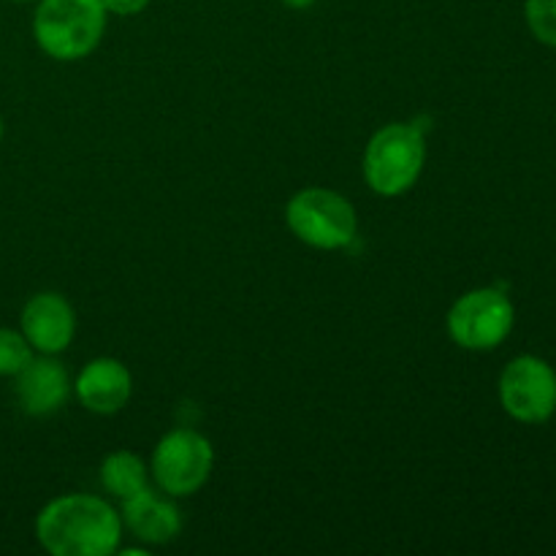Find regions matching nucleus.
<instances>
[{
  "instance_id": "obj_16",
  "label": "nucleus",
  "mask_w": 556,
  "mask_h": 556,
  "mask_svg": "<svg viewBox=\"0 0 556 556\" xmlns=\"http://www.w3.org/2000/svg\"><path fill=\"white\" fill-rule=\"evenodd\" d=\"M282 5H288V9H293V11H307V9H313L315 0H282Z\"/></svg>"
},
{
  "instance_id": "obj_3",
  "label": "nucleus",
  "mask_w": 556,
  "mask_h": 556,
  "mask_svg": "<svg viewBox=\"0 0 556 556\" xmlns=\"http://www.w3.org/2000/svg\"><path fill=\"white\" fill-rule=\"evenodd\" d=\"M109 11L101 0H36L33 38L47 58L76 63L90 58L106 36Z\"/></svg>"
},
{
  "instance_id": "obj_8",
  "label": "nucleus",
  "mask_w": 556,
  "mask_h": 556,
  "mask_svg": "<svg viewBox=\"0 0 556 556\" xmlns=\"http://www.w3.org/2000/svg\"><path fill=\"white\" fill-rule=\"evenodd\" d=\"M20 331L36 353L60 356L74 342L76 313L63 293H33L20 313Z\"/></svg>"
},
{
  "instance_id": "obj_5",
  "label": "nucleus",
  "mask_w": 556,
  "mask_h": 556,
  "mask_svg": "<svg viewBox=\"0 0 556 556\" xmlns=\"http://www.w3.org/2000/svg\"><path fill=\"white\" fill-rule=\"evenodd\" d=\"M516 324V307L503 286H486L467 291L451 304L445 315V331L451 342L465 351H494L510 337Z\"/></svg>"
},
{
  "instance_id": "obj_13",
  "label": "nucleus",
  "mask_w": 556,
  "mask_h": 556,
  "mask_svg": "<svg viewBox=\"0 0 556 556\" xmlns=\"http://www.w3.org/2000/svg\"><path fill=\"white\" fill-rule=\"evenodd\" d=\"M36 356L30 342L20 329L0 326V378H14L25 369V364Z\"/></svg>"
},
{
  "instance_id": "obj_17",
  "label": "nucleus",
  "mask_w": 556,
  "mask_h": 556,
  "mask_svg": "<svg viewBox=\"0 0 556 556\" xmlns=\"http://www.w3.org/2000/svg\"><path fill=\"white\" fill-rule=\"evenodd\" d=\"M3 134H5V123H3V117H0V141H3Z\"/></svg>"
},
{
  "instance_id": "obj_7",
  "label": "nucleus",
  "mask_w": 556,
  "mask_h": 556,
  "mask_svg": "<svg viewBox=\"0 0 556 556\" xmlns=\"http://www.w3.org/2000/svg\"><path fill=\"white\" fill-rule=\"evenodd\" d=\"M500 405L514 421L546 424L556 413V372L541 356H516L500 375Z\"/></svg>"
},
{
  "instance_id": "obj_15",
  "label": "nucleus",
  "mask_w": 556,
  "mask_h": 556,
  "mask_svg": "<svg viewBox=\"0 0 556 556\" xmlns=\"http://www.w3.org/2000/svg\"><path fill=\"white\" fill-rule=\"evenodd\" d=\"M103 9L114 16H136L152 3V0H101Z\"/></svg>"
},
{
  "instance_id": "obj_14",
  "label": "nucleus",
  "mask_w": 556,
  "mask_h": 556,
  "mask_svg": "<svg viewBox=\"0 0 556 556\" xmlns=\"http://www.w3.org/2000/svg\"><path fill=\"white\" fill-rule=\"evenodd\" d=\"M525 20L535 41L556 49V0H525Z\"/></svg>"
},
{
  "instance_id": "obj_9",
  "label": "nucleus",
  "mask_w": 556,
  "mask_h": 556,
  "mask_svg": "<svg viewBox=\"0 0 556 556\" xmlns=\"http://www.w3.org/2000/svg\"><path fill=\"white\" fill-rule=\"evenodd\" d=\"M14 394L22 413L47 418L63 410L68 396L74 394V380L68 378V369L58 362V356L36 353L25 369L14 375Z\"/></svg>"
},
{
  "instance_id": "obj_10",
  "label": "nucleus",
  "mask_w": 556,
  "mask_h": 556,
  "mask_svg": "<svg viewBox=\"0 0 556 556\" xmlns=\"http://www.w3.org/2000/svg\"><path fill=\"white\" fill-rule=\"evenodd\" d=\"M74 394L85 410L96 413V416H114L130 402L134 378L123 362L112 356H98L87 362L76 375Z\"/></svg>"
},
{
  "instance_id": "obj_11",
  "label": "nucleus",
  "mask_w": 556,
  "mask_h": 556,
  "mask_svg": "<svg viewBox=\"0 0 556 556\" xmlns=\"http://www.w3.org/2000/svg\"><path fill=\"white\" fill-rule=\"evenodd\" d=\"M119 516H123V527L134 532L147 546H166V543L177 541L182 532V514H179L174 497L163 494L161 489H141L134 497L119 503Z\"/></svg>"
},
{
  "instance_id": "obj_12",
  "label": "nucleus",
  "mask_w": 556,
  "mask_h": 556,
  "mask_svg": "<svg viewBox=\"0 0 556 556\" xmlns=\"http://www.w3.org/2000/svg\"><path fill=\"white\" fill-rule=\"evenodd\" d=\"M98 478H101L103 489L123 503V500L134 497L136 492L150 486V467L139 454L123 448L114 451L101 462Z\"/></svg>"
},
{
  "instance_id": "obj_2",
  "label": "nucleus",
  "mask_w": 556,
  "mask_h": 556,
  "mask_svg": "<svg viewBox=\"0 0 556 556\" xmlns=\"http://www.w3.org/2000/svg\"><path fill=\"white\" fill-rule=\"evenodd\" d=\"M429 119L389 123L369 136L362 157V174L369 190L383 199H400L416 188L427 163Z\"/></svg>"
},
{
  "instance_id": "obj_6",
  "label": "nucleus",
  "mask_w": 556,
  "mask_h": 556,
  "mask_svg": "<svg viewBox=\"0 0 556 556\" xmlns=\"http://www.w3.org/2000/svg\"><path fill=\"white\" fill-rule=\"evenodd\" d=\"M215 467V448L195 429H172L157 440L150 456V476L168 497H190L206 486Z\"/></svg>"
},
{
  "instance_id": "obj_18",
  "label": "nucleus",
  "mask_w": 556,
  "mask_h": 556,
  "mask_svg": "<svg viewBox=\"0 0 556 556\" xmlns=\"http://www.w3.org/2000/svg\"><path fill=\"white\" fill-rule=\"evenodd\" d=\"M14 3H36V0H14Z\"/></svg>"
},
{
  "instance_id": "obj_4",
  "label": "nucleus",
  "mask_w": 556,
  "mask_h": 556,
  "mask_svg": "<svg viewBox=\"0 0 556 556\" xmlns=\"http://www.w3.org/2000/svg\"><path fill=\"white\" fill-rule=\"evenodd\" d=\"M288 231L315 250H345L358 237V215L351 199L331 188H304L286 204Z\"/></svg>"
},
{
  "instance_id": "obj_1",
  "label": "nucleus",
  "mask_w": 556,
  "mask_h": 556,
  "mask_svg": "<svg viewBox=\"0 0 556 556\" xmlns=\"http://www.w3.org/2000/svg\"><path fill=\"white\" fill-rule=\"evenodd\" d=\"M123 530L119 510L98 494H60L36 516L38 546L52 556H112Z\"/></svg>"
}]
</instances>
